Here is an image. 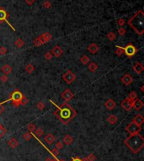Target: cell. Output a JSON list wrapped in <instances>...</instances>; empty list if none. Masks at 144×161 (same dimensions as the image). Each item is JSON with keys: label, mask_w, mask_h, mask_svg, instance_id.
Segmentation results:
<instances>
[{"label": "cell", "mask_w": 144, "mask_h": 161, "mask_svg": "<svg viewBox=\"0 0 144 161\" xmlns=\"http://www.w3.org/2000/svg\"><path fill=\"white\" fill-rule=\"evenodd\" d=\"M124 143L127 145L128 149L132 153L137 154L144 147V138L139 133L133 134V135H131L130 137H128L127 139L124 141Z\"/></svg>", "instance_id": "1"}, {"label": "cell", "mask_w": 144, "mask_h": 161, "mask_svg": "<svg viewBox=\"0 0 144 161\" xmlns=\"http://www.w3.org/2000/svg\"><path fill=\"white\" fill-rule=\"evenodd\" d=\"M59 111H55L54 114L60 119L63 124H68L72 118L76 116V112L70 105H67V103H64L62 106L57 107Z\"/></svg>", "instance_id": "2"}, {"label": "cell", "mask_w": 144, "mask_h": 161, "mask_svg": "<svg viewBox=\"0 0 144 161\" xmlns=\"http://www.w3.org/2000/svg\"><path fill=\"white\" fill-rule=\"evenodd\" d=\"M23 96H24L23 94H22L20 91L15 90V91H14L12 94H11L9 100L13 101V105H14L19 106V105H20V102H21V100H22V98H23Z\"/></svg>", "instance_id": "3"}, {"label": "cell", "mask_w": 144, "mask_h": 161, "mask_svg": "<svg viewBox=\"0 0 144 161\" xmlns=\"http://www.w3.org/2000/svg\"><path fill=\"white\" fill-rule=\"evenodd\" d=\"M126 130L131 135H133V134H137V133H139L140 131L142 130L141 128V126L136 124L135 122H132L130 124H128L126 127Z\"/></svg>", "instance_id": "4"}, {"label": "cell", "mask_w": 144, "mask_h": 161, "mask_svg": "<svg viewBox=\"0 0 144 161\" xmlns=\"http://www.w3.org/2000/svg\"><path fill=\"white\" fill-rule=\"evenodd\" d=\"M63 80L68 83V84H70V83H72L75 80L76 76H75V74L72 71L68 70V71H67L65 74H63Z\"/></svg>", "instance_id": "5"}, {"label": "cell", "mask_w": 144, "mask_h": 161, "mask_svg": "<svg viewBox=\"0 0 144 161\" xmlns=\"http://www.w3.org/2000/svg\"><path fill=\"white\" fill-rule=\"evenodd\" d=\"M137 49L134 46L132 45H127V47L124 48V53H126V55L128 57H132L136 54Z\"/></svg>", "instance_id": "6"}, {"label": "cell", "mask_w": 144, "mask_h": 161, "mask_svg": "<svg viewBox=\"0 0 144 161\" xmlns=\"http://www.w3.org/2000/svg\"><path fill=\"white\" fill-rule=\"evenodd\" d=\"M121 107L125 110V111H130L132 109V101L130 100L128 98H127V99H125L122 102H121Z\"/></svg>", "instance_id": "7"}, {"label": "cell", "mask_w": 144, "mask_h": 161, "mask_svg": "<svg viewBox=\"0 0 144 161\" xmlns=\"http://www.w3.org/2000/svg\"><path fill=\"white\" fill-rule=\"evenodd\" d=\"M62 97L68 102V101H70L73 98V94H72V92L69 89H67L62 93Z\"/></svg>", "instance_id": "8"}, {"label": "cell", "mask_w": 144, "mask_h": 161, "mask_svg": "<svg viewBox=\"0 0 144 161\" xmlns=\"http://www.w3.org/2000/svg\"><path fill=\"white\" fill-rule=\"evenodd\" d=\"M143 107V102L139 99H136L132 101V108H134L136 111H140Z\"/></svg>", "instance_id": "9"}, {"label": "cell", "mask_w": 144, "mask_h": 161, "mask_svg": "<svg viewBox=\"0 0 144 161\" xmlns=\"http://www.w3.org/2000/svg\"><path fill=\"white\" fill-rule=\"evenodd\" d=\"M51 52H52V56H55L56 57H60L63 54V51L62 50V48L59 46H56V47H53V49Z\"/></svg>", "instance_id": "10"}, {"label": "cell", "mask_w": 144, "mask_h": 161, "mask_svg": "<svg viewBox=\"0 0 144 161\" xmlns=\"http://www.w3.org/2000/svg\"><path fill=\"white\" fill-rule=\"evenodd\" d=\"M132 81H133V79H132V77L128 74H125V75L121 78V82H122L125 85H130L131 83H132Z\"/></svg>", "instance_id": "11"}, {"label": "cell", "mask_w": 144, "mask_h": 161, "mask_svg": "<svg viewBox=\"0 0 144 161\" xmlns=\"http://www.w3.org/2000/svg\"><path fill=\"white\" fill-rule=\"evenodd\" d=\"M116 102H115L114 100H112V99H110V100H106L105 103V106L106 107V109L110 110V111H111V110L114 109L115 107H116Z\"/></svg>", "instance_id": "12"}, {"label": "cell", "mask_w": 144, "mask_h": 161, "mask_svg": "<svg viewBox=\"0 0 144 161\" xmlns=\"http://www.w3.org/2000/svg\"><path fill=\"white\" fill-rule=\"evenodd\" d=\"M132 122H135V123H136V124H137V125L142 126V125H143V123L144 122V117L143 116V115L138 114V115H137V116H135Z\"/></svg>", "instance_id": "13"}, {"label": "cell", "mask_w": 144, "mask_h": 161, "mask_svg": "<svg viewBox=\"0 0 144 161\" xmlns=\"http://www.w3.org/2000/svg\"><path fill=\"white\" fill-rule=\"evenodd\" d=\"M88 51L90 52V53L95 54V53H97V52H98V51H99V47L96 45V44L92 43V44H90V45L88 46Z\"/></svg>", "instance_id": "14"}, {"label": "cell", "mask_w": 144, "mask_h": 161, "mask_svg": "<svg viewBox=\"0 0 144 161\" xmlns=\"http://www.w3.org/2000/svg\"><path fill=\"white\" fill-rule=\"evenodd\" d=\"M55 141V137L53 134L52 133H48L47 135H46L45 137V142L47 143V144L52 145Z\"/></svg>", "instance_id": "15"}, {"label": "cell", "mask_w": 144, "mask_h": 161, "mask_svg": "<svg viewBox=\"0 0 144 161\" xmlns=\"http://www.w3.org/2000/svg\"><path fill=\"white\" fill-rule=\"evenodd\" d=\"M63 143L66 145H71L73 143V138L72 136H70L69 134H66L63 138Z\"/></svg>", "instance_id": "16"}, {"label": "cell", "mask_w": 144, "mask_h": 161, "mask_svg": "<svg viewBox=\"0 0 144 161\" xmlns=\"http://www.w3.org/2000/svg\"><path fill=\"white\" fill-rule=\"evenodd\" d=\"M8 145L11 148V149H16L18 147V145H19V142H18L15 138H12L8 141Z\"/></svg>", "instance_id": "17"}, {"label": "cell", "mask_w": 144, "mask_h": 161, "mask_svg": "<svg viewBox=\"0 0 144 161\" xmlns=\"http://www.w3.org/2000/svg\"><path fill=\"white\" fill-rule=\"evenodd\" d=\"M133 69L135 72L137 73V74H141V73L144 70V66L140 63H137L136 64L134 65Z\"/></svg>", "instance_id": "18"}, {"label": "cell", "mask_w": 144, "mask_h": 161, "mask_svg": "<svg viewBox=\"0 0 144 161\" xmlns=\"http://www.w3.org/2000/svg\"><path fill=\"white\" fill-rule=\"evenodd\" d=\"M12 70H13V68L11 66H9L8 64H5V65H3V67H2L1 68V71L4 74H9L11 72H12Z\"/></svg>", "instance_id": "19"}, {"label": "cell", "mask_w": 144, "mask_h": 161, "mask_svg": "<svg viewBox=\"0 0 144 161\" xmlns=\"http://www.w3.org/2000/svg\"><path fill=\"white\" fill-rule=\"evenodd\" d=\"M107 122L111 125H114L118 122V118L116 117L115 115H110L109 116L107 117Z\"/></svg>", "instance_id": "20"}, {"label": "cell", "mask_w": 144, "mask_h": 161, "mask_svg": "<svg viewBox=\"0 0 144 161\" xmlns=\"http://www.w3.org/2000/svg\"><path fill=\"white\" fill-rule=\"evenodd\" d=\"M88 70H89L90 72L94 73L97 69H98V65H97L95 63H90V64L88 65Z\"/></svg>", "instance_id": "21"}, {"label": "cell", "mask_w": 144, "mask_h": 161, "mask_svg": "<svg viewBox=\"0 0 144 161\" xmlns=\"http://www.w3.org/2000/svg\"><path fill=\"white\" fill-rule=\"evenodd\" d=\"M7 16H8V14H7V13H6V11L3 10V8H0V21L6 20Z\"/></svg>", "instance_id": "22"}, {"label": "cell", "mask_w": 144, "mask_h": 161, "mask_svg": "<svg viewBox=\"0 0 144 161\" xmlns=\"http://www.w3.org/2000/svg\"><path fill=\"white\" fill-rule=\"evenodd\" d=\"M24 44H25L24 43V41L21 38H18L14 42L15 47H16L17 48H21L24 46Z\"/></svg>", "instance_id": "23"}, {"label": "cell", "mask_w": 144, "mask_h": 161, "mask_svg": "<svg viewBox=\"0 0 144 161\" xmlns=\"http://www.w3.org/2000/svg\"><path fill=\"white\" fill-rule=\"evenodd\" d=\"M25 70H26V72H27L28 74H31L32 73L35 71V67L32 64H28L25 67Z\"/></svg>", "instance_id": "24"}, {"label": "cell", "mask_w": 144, "mask_h": 161, "mask_svg": "<svg viewBox=\"0 0 144 161\" xmlns=\"http://www.w3.org/2000/svg\"><path fill=\"white\" fill-rule=\"evenodd\" d=\"M89 58H88V57H87V56H83L80 58V62L82 63V64H83V65H87L88 63H89Z\"/></svg>", "instance_id": "25"}, {"label": "cell", "mask_w": 144, "mask_h": 161, "mask_svg": "<svg viewBox=\"0 0 144 161\" xmlns=\"http://www.w3.org/2000/svg\"><path fill=\"white\" fill-rule=\"evenodd\" d=\"M128 99H129L130 100H132V101H133L134 100H136V99H137V93L135 91H132L131 93L129 94V96L127 97Z\"/></svg>", "instance_id": "26"}, {"label": "cell", "mask_w": 144, "mask_h": 161, "mask_svg": "<svg viewBox=\"0 0 144 161\" xmlns=\"http://www.w3.org/2000/svg\"><path fill=\"white\" fill-rule=\"evenodd\" d=\"M44 134V131L41 128H38L36 130H35V137H38V138H41Z\"/></svg>", "instance_id": "27"}, {"label": "cell", "mask_w": 144, "mask_h": 161, "mask_svg": "<svg viewBox=\"0 0 144 161\" xmlns=\"http://www.w3.org/2000/svg\"><path fill=\"white\" fill-rule=\"evenodd\" d=\"M116 54L118 57L122 56V55L124 54V48L123 47H117V49L116 51Z\"/></svg>", "instance_id": "28"}, {"label": "cell", "mask_w": 144, "mask_h": 161, "mask_svg": "<svg viewBox=\"0 0 144 161\" xmlns=\"http://www.w3.org/2000/svg\"><path fill=\"white\" fill-rule=\"evenodd\" d=\"M32 137H33V134L30 133V132H29V133H25L23 134V138L25 140H26V141L30 140V138H32Z\"/></svg>", "instance_id": "29"}, {"label": "cell", "mask_w": 144, "mask_h": 161, "mask_svg": "<svg viewBox=\"0 0 144 161\" xmlns=\"http://www.w3.org/2000/svg\"><path fill=\"white\" fill-rule=\"evenodd\" d=\"M44 38H45L46 40V41H49L50 40H52V34H50L49 32H46V33H44V34H42L41 35Z\"/></svg>", "instance_id": "30"}, {"label": "cell", "mask_w": 144, "mask_h": 161, "mask_svg": "<svg viewBox=\"0 0 144 161\" xmlns=\"http://www.w3.org/2000/svg\"><path fill=\"white\" fill-rule=\"evenodd\" d=\"M6 129L3 125L0 124V138H3V137L6 134Z\"/></svg>", "instance_id": "31"}, {"label": "cell", "mask_w": 144, "mask_h": 161, "mask_svg": "<svg viewBox=\"0 0 144 161\" xmlns=\"http://www.w3.org/2000/svg\"><path fill=\"white\" fill-rule=\"evenodd\" d=\"M33 44H34V46H35V47H41V45H43V44L41 43V40L39 39V37H38V38H36V39L34 40V41H33Z\"/></svg>", "instance_id": "32"}, {"label": "cell", "mask_w": 144, "mask_h": 161, "mask_svg": "<svg viewBox=\"0 0 144 161\" xmlns=\"http://www.w3.org/2000/svg\"><path fill=\"white\" fill-rule=\"evenodd\" d=\"M107 38L109 39V41H113L115 39H116V35H115V33H113V32H110L109 34L107 35Z\"/></svg>", "instance_id": "33"}, {"label": "cell", "mask_w": 144, "mask_h": 161, "mask_svg": "<svg viewBox=\"0 0 144 161\" xmlns=\"http://www.w3.org/2000/svg\"><path fill=\"white\" fill-rule=\"evenodd\" d=\"M37 108H38L39 111H43L45 109V104L41 101H40V102L37 103Z\"/></svg>", "instance_id": "34"}, {"label": "cell", "mask_w": 144, "mask_h": 161, "mask_svg": "<svg viewBox=\"0 0 144 161\" xmlns=\"http://www.w3.org/2000/svg\"><path fill=\"white\" fill-rule=\"evenodd\" d=\"M51 153H52V154L53 155V157L54 158H57V156L59 155V150L58 149H57L56 148H55V149H53L52 151H51Z\"/></svg>", "instance_id": "35"}, {"label": "cell", "mask_w": 144, "mask_h": 161, "mask_svg": "<svg viewBox=\"0 0 144 161\" xmlns=\"http://www.w3.org/2000/svg\"><path fill=\"white\" fill-rule=\"evenodd\" d=\"M27 128H28V130H29V132H30V133H32V132H34L35 130V126L34 125V124H32V123H30V124H29L28 126H27Z\"/></svg>", "instance_id": "36"}, {"label": "cell", "mask_w": 144, "mask_h": 161, "mask_svg": "<svg viewBox=\"0 0 144 161\" xmlns=\"http://www.w3.org/2000/svg\"><path fill=\"white\" fill-rule=\"evenodd\" d=\"M52 52H46V54H45V59H46V60H48V61H50L51 59L52 58Z\"/></svg>", "instance_id": "37"}, {"label": "cell", "mask_w": 144, "mask_h": 161, "mask_svg": "<svg viewBox=\"0 0 144 161\" xmlns=\"http://www.w3.org/2000/svg\"><path fill=\"white\" fill-rule=\"evenodd\" d=\"M86 158H87V160L88 161H94L96 160V157H95V155L94 154H90L89 155H88V157H86Z\"/></svg>", "instance_id": "38"}, {"label": "cell", "mask_w": 144, "mask_h": 161, "mask_svg": "<svg viewBox=\"0 0 144 161\" xmlns=\"http://www.w3.org/2000/svg\"><path fill=\"white\" fill-rule=\"evenodd\" d=\"M43 6L46 8H50L51 7H52V3H51L50 2L48 1V0H46V1L43 3Z\"/></svg>", "instance_id": "39"}, {"label": "cell", "mask_w": 144, "mask_h": 161, "mask_svg": "<svg viewBox=\"0 0 144 161\" xmlns=\"http://www.w3.org/2000/svg\"><path fill=\"white\" fill-rule=\"evenodd\" d=\"M126 32H127V30H126V29H124L123 27H121V28H120L119 30H118V33H119V35L120 36H124V35L126 34Z\"/></svg>", "instance_id": "40"}, {"label": "cell", "mask_w": 144, "mask_h": 161, "mask_svg": "<svg viewBox=\"0 0 144 161\" xmlns=\"http://www.w3.org/2000/svg\"><path fill=\"white\" fill-rule=\"evenodd\" d=\"M56 149L60 150V149H63V143L62 142H57L56 143Z\"/></svg>", "instance_id": "41"}, {"label": "cell", "mask_w": 144, "mask_h": 161, "mask_svg": "<svg viewBox=\"0 0 144 161\" xmlns=\"http://www.w3.org/2000/svg\"><path fill=\"white\" fill-rule=\"evenodd\" d=\"M6 53H7V48L5 47H0V55H5Z\"/></svg>", "instance_id": "42"}, {"label": "cell", "mask_w": 144, "mask_h": 161, "mask_svg": "<svg viewBox=\"0 0 144 161\" xmlns=\"http://www.w3.org/2000/svg\"><path fill=\"white\" fill-rule=\"evenodd\" d=\"M28 102H29V100H28V99L26 98L25 96H23V98H22V100H21V102H20V105H25L27 104Z\"/></svg>", "instance_id": "43"}, {"label": "cell", "mask_w": 144, "mask_h": 161, "mask_svg": "<svg viewBox=\"0 0 144 161\" xmlns=\"http://www.w3.org/2000/svg\"><path fill=\"white\" fill-rule=\"evenodd\" d=\"M0 80H1L2 82H3V83H6L8 81V76L6 75V74L1 76V77H0Z\"/></svg>", "instance_id": "44"}, {"label": "cell", "mask_w": 144, "mask_h": 161, "mask_svg": "<svg viewBox=\"0 0 144 161\" xmlns=\"http://www.w3.org/2000/svg\"><path fill=\"white\" fill-rule=\"evenodd\" d=\"M117 24H118L120 26H123L124 25H125V20H124V19L121 18L117 20Z\"/></svg>", "instance_id": "45"}, {"label": "cell", "mask_w": 144, "mask_h": 161, "mask_svg": "<svg viewBox=\"0 0 144 161\" xmlns=\"http://www.w3.org/2000/svg\"><path fill=\"white\" fill-rule=\"evenodd\" d=\"M25 2L28 5H32V4L35 3V0H25Z\"/></svg>", "instance_id": "46"}, {"label": "cell", "mask_w": 144, "mask_h": 161, "mask_svg": "<svg viewBox=\"0 0 144 161\" xmlns=\"http://www.w3.org/2000/svg\"><path fill=\"white\" fill-rule=\"evenodd\" d=\"M4 111V106L3 105L2 103H0V115H1Z\"/></svg>", "instance_id": "47"}, {"label": "cell", "mask_w": 144, "mask_h": 161, "mask_svg": "<svg viewBox=\"0 0 144 161\" xmlns=\"http://www.w3.org/2000/svg\"><path fill=\"white\" fill-rule=\"evenodd\" d=\"M72 161H82V160H81L80 158L76 157V158H72Z\"/></svg>", "instance_id": "48"}, {"label": "cell", "mask_w": 144, "mask_h": 161, "mask_svg": "<svg viewBox=\"0 0 144 161\" xmlns=\"http://www.w3.org/2000/svg\"><path fill=\"white\" fill-rule=\"evenodd\" d=\"M45 161H54V159H52V158H50V157H47L46 159V160Z\"/></svg>", "instance_id": "49"}, {"label": "cell", "mask_w": 144, "mask_h": 161, "mask_svg": "<svg viewBox=\"0 0 144 161\" xmlns=\"http://www.w3.org/2000/svg\"><path fill=\"white\" fill-rule=\"evenodd\" d=\"M141 90H142L143 92L144 91V86H142V87H141Z\"/></svg>", "instance_id": "50"}, {"label": "cell", "mask_w": 144, "mask_h": 161, "mask_svg": "<svg viewBox=\"0 0 144 161\" xmlns=\"http://www.w3.org/2000/svg\"><path fill=\"white\" fill-rule=\"evenodd\" d=\"M82 161H88L87 160V158H83V160H82Z\"/></svg>", "instance_id": "51"}]
</instances>
